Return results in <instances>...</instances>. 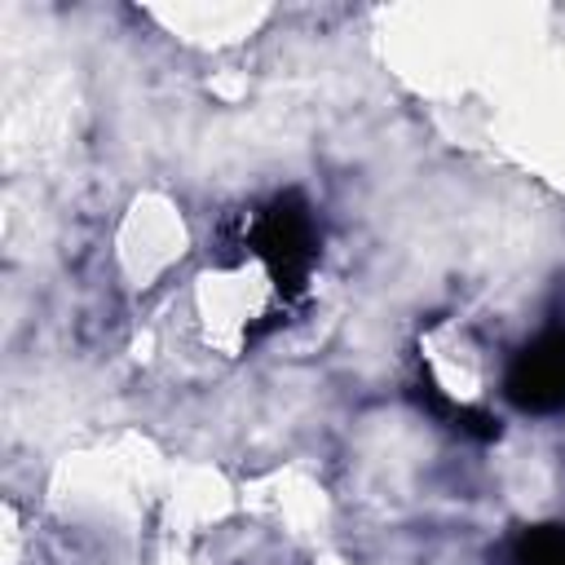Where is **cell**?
Masks as SVG:
<instances>
[{
  "mask_svg": "<svg viewBox=\"0 0 565 565\" xmlns=\"http://www.w3.org/2000/svg\"><path fill=\"white\" fill-rule=\"evenodd\" d=\"M508 397L521 411L552 415L565 406V331H543L508 366Z\"/></svg>",
  "mask_w": 565,
  "mask_h": 565,
  "instance_id": "obj_1",
  "label": "cell"
},
{
  "mask_svg": "<svg viewBox=\"0 0 565 565\" xmlns=\"http://www.w3.org/2000/svg\"><path fill=\"white\" fill-rule=\"evenodd\" d=\"M512 565H565V525H534L516 539Z\"/></svg>",
  "mask_w": 565,
  "mask_h": 565,
  "instance_id": "obj_2",
  "label": "cell"
}]
</instances>
